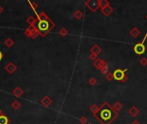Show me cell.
<instances>
[{"instance_id": "9c48e42d", "label": "cell", "mask_w": 147, "mask_h": 124, "mask_svg": "<svg viewBox=\"0 0 147 124\" xmlns=\"http://www.w3.org/2000/svg\"><path fill=\"white\" fill-rule=\"evenodd\" d=\"M10 119L7 115L2 114L0 115V124H10Z\"/></svg>"}, {"instance_id": "3957f363", "label": "cell", "mask_w": 147, "mask_h": 124, "mask_svg": "<svg viewBox=\"0 0 147 124\" xmlns=\"http://www.w3.org/2000/svg\"><path fill=\"white\" fill-rule=\"evenodd\" d=\"M5 69L6 72L9 73V74H13V73L16 72V70H17V67H16V66L14 64V63L10 62L5 66Z\"/></svg>"}, {"instance_id": "277c9868", "label": "cell", "mask_w": 147, "mask_h": 124, "mask_svg": "<svg viewBox=\"0 0 147 124\" xmlns=\"http://www.w3.org/2000/svg\"><path fill=\"white\" fill-rule=\"evenodd\" d=\"M124 77H125V74H124V71L121 70V69H117L116 71H114V78L116 80H122L124 79Z\"/></svg>"}, {"instance_id": "9a60e30c", "label": "cell", "mask_w": 147, "mask_h": 124, "mask_svg": "<svg viewBox=\"0 0 147 124\" xmlns=\"http://www.w3.org/2000/svg\"><path fill=\"white\" fill-rule=\"evenodd\" d=\"M60 34H61L62 35H66V31L65 30V29H62V30H60Z\"/></svg>"}, {"instance_id": "e0dca14e", "label": "cell", "mask_w": 147, "mask_h": 124, "mask_svg": "<svg viewBox=\"0 0 147 124\" xmlns=\"http://www.w3.org/2000/svg\"><path fill=\"white\" fill-rule=\"evenodd\" d=\"M3 57H4V54L1 51H0V60H1L2 59H3Z\"/></svg>"}, {"instance_id": "30bf717a", "label": "cell", "mask_w": 147, "mask_h": 124, "mask_svg": "<svg viewBox=\"0 0 147 124\" xmlns=\"http://www.w3.org/2000/svg\"><path fill=\"white\" fill-rule=\"evenodd\" d=\"M11 107L14 109V110H18V109L21 107V103L18 100H15L11 103Z\"/></svg>"}, {"instance_id": "6da1fadb", "label": "cell", "mask_w": 147, "mask_h": 124, "mask_svg": "<svg viewBox=\"0 0 147 124\" xmlns=\"http://www.w3.org/2000/svg\"><path fill=\"white\" fill-rule=\"evenodd\" d=\"M36 17L38 19V23H37V29L40 32L41 36L45 37L46 35L53 29L55 24L52 22L51 19L46 15L44 12H40V13H36Z\"/></svg>"}, {"instance_id": "52a82bcc", "label": "cell", "mask_w": 147, "mask_h": 124, "mask_svg": "<svg viewBox=\"0 0 147 124\" xmlns=\"http://www.w3.org/2000/svg\"><path fill=\"white\" fill-rule=\"evenodd\" d=\"M41 104L43 105V106H45V107H48V106H50L52 104V100H51V98L49 97L48 96H45L44 97L42 98V99L41 100Z\"/></svg>"}, {"instance_id": "7c38bea8", "label": "cell", "mask_w": 147, "mask_h": 124, "mask_svg": "<svg viewBox=\"0 0 147 124\" xmlns=\"http://www.w3.org/2000/svg\"><path fill=\"white\" fill-rule=\"evenodd\" d=\"M28 3L29 4V5H30V7L32 8V10L34 11L35 12V10L38 8V5H37L36 2H33V1H28Z\"/></svg>"}, {"instance_id": "8fae6325", "label": "cell", "mask_w": 147, "mask_h": 124, "mask_svg": "<svg viewBox=\"0 0 147 124\" xmlns=\"http://www.w3.org/2000/svg\"><path fill=\"white\" fill-rule=\"evenodd\" d=\"M5 45L7 47H11L12 46L14 45V41L12 40L11 38H7L5 41Z\"/></svg>"}, {"instance_id": "8992f818", "label": "cell", "mask_w": 147, "mask_h": 124, "mask_svg": "<svg viewBox=\"0 0 147 124\" xmlns=\"http://www.w3.org/2000/svg\"><path fill=\"white\" fill-rule=\"evenodd\" d=\"M24 91L19 86H17V87H16L15 89L13 90V91H12V94L16 96V97H21L22 95H23Z\"/></svg>"}, {"instance_id": "ac0fdd59", "label": "cell", "mask_w": 147, "mask_h": 124, "mask_svg": "<svg viewBox=\"0 0 147 124\" xmlns=\"http://www.w3.org/2000/svg\"><path fill=\"white\" fill-rule=\"evenodd\" d=\"M2 114H3V112H2V110H0V115H1Z\"/></svg>"}, {"instance_id": "5b68a950", "label": "cell", "mask_w": 147, "mask_h": 124, "mask_svg": "<svg viewBox=\"0 0 147 124\" xmlns=\"http://www.w3.org/2000/svg\"><path fill=\"white\" fill-rule=\"evenodd\" d=\"M144 50H145V47H144V46L143 43H138V44H137V45H135V47H134V52H135L137 54H144Z\"/></svg>"}, {"instance_id": "5bb4252c", "label": "cell", "mask_w": 147, "mask_h": 124, "mask_svg": "<svg viewBox=\"0 0 147 124\" xmlns=\"http://www.w3.org/2000/svg\"><path fill=\"white\" fill-rule=\"evenodd\" d=\"M33 33H34V32H32V31H30V30H29V29H27L26 30L24 31V35H26L27 37H29V38H31V36H32Z\"/></svg>"}, {"instance_id": "ba28073f", "label": "cell", "mask_w": 147, "mask_h": 124, "mask_svg": "<svg viewBox=\"0 0 147 124\" xmlns=\"http://www.w3.org/2000/svg\"><path fill=\"white\" fill-rule=\"evenodd\" d=\"M37 21H38L37 17H35V16H29L27 18L26 22H27V23L29 25V26H34Z\"/></svg>"}, {"instance_id": "7a4b0ae2", "label": "cell", "mask_w": 147, "mask_h": 124, "mask_svg": "<svg viewBox=\"0 0 147 124\" xmlns=\"http://www.w3.org/2000/svg\"><path fill=\"white\" fill-rule=\"evenodd\" d=\"M100 119L104 122H108L110 121L112 117V111L110 109H102V111L100 113Z\"/></svg>"}, {"instance_id": "4fadbf2b", "label": "cell", "mask_w": 147, "mask_h": 124, "mask_svg": "<svg viewBox=\"0 0 147 124\" xmlns=\"http://www.w3.org/2000/svg\"><path fill=\"white\" fill-rule=\"evenodd\" d=\"M39 35H40V32L38 31V29H36V30L35 31V32L33 33V35H32V36H31V38H32L33 40H35L37 38V37L39 36Z\"/></svg>"}, {"instance_id": "2e32d148", "label": "cell", "mask_w": 147, "mask_h": 124, "mask_svg": "<svg viewBox=\"0 0 147 124\" xmlns=\"http://www.w3.org/2000/svg\"><path fill=\"white\" fill-rule=\"evenodd\" d=\"M3 12H4V8L2 7L1 5H0V15H1L2 13H3Z\"/></svg>"}]
</instances>
